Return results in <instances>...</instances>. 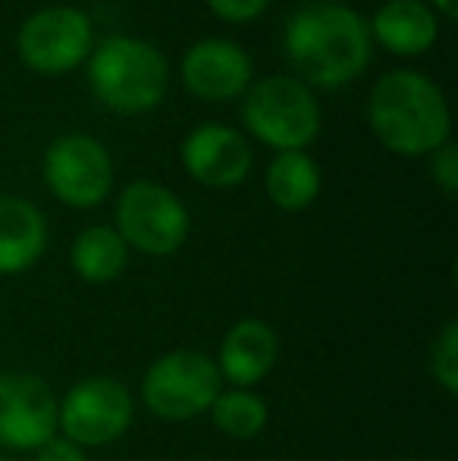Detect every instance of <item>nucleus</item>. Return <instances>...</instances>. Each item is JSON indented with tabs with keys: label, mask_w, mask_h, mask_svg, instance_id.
I'll list each match as a JSON object with an SVG mask.
<instances>
[{
	"label": "nucleus",
	"mask_w": 458,
	"mask_h": 461,
	"mask_svg": "<svg viewBox=\"0 0 458 461\" xmlns=\"http://www.w3.org/2000/svg\"><path fill=\"white\" fill-rule=\"evenodd\" d=\"M283 44L301 79L339 88L358 79L371 63V25L346 4H305L286 19Z\"/></svg>",
	"instance_id": "f257e3e1"
},
{
	"label": "nucleus",
	"mask_w": 458,
	"mask_h": 461,
	"mask_svg": "<svg viewBox=\"0 0 458 461\" xmlns=\"http://www.w3.org/2000/svg\"><path fill=\"white\" fill-rule=\"evenodd\" d=\"M48 249V220L19 194H0V276L25 274Z\"/></svg>",
	"instance_id": "4468645a"
},
{
	"label": "nucleus",
	"mask_w": 458,
	"mask_h": 461,
	"mask_svg": "<svg viewBox=\"0 0 458 461\" xmlns=\"http://www.w3.org/2000/svg\"><path fill=\"white\" fill-rule=\"evenodd\" d=\"M208 4L227 23H248V19L261 16L270 0H208Z\"/></svg>",
	"instance_id": "412c9836"
},
{
	"label": "nucleus",
	"mask_w": 458,
	"mask_h": 461,
	"mask_svg": "<svg viewBox=\"0 0 458 461\" xmlns=\"http://www.w3.org/2000/svg\"><path fill=\"white\" fill-rule=\"evenodd\" d=\"M183 82L202 101H229L251 86V57L229 38H202L185 50Z\"/></svg>",
	"instance_id": "f8f14e48"
},
{
	"label": "nucleus",
	"mask_w": 458,
	"mask_h": 461,
	"mask_svg": "<svg viewBox=\"0 0 458 461\" xmlns=\"http://www.w3.org/2000/svg\"><path fill=\"white\" fill-rule=\"evenodd\" d=\"M179 158L195 183L211 188L238 185L251 170L248 141L223 122H202L192 129L179 148Z\"/></svg>",
	"instance_id": "9b49d317"
},
{
	"label": "nucleus",
	"mask_w": 458,
	"mask_h": 461,
	"mask_svg": "<svg viewBox=\"0 0 458 461\" xmlns=\"http://www.w3.org/2000/svg\"><path fill=\"white\" fill-rule=\"evenodd\" d=\"M409 461H418V458H409Z\"/></svg>",
	"instance_id": "393cba45"
},
{
	"label": "nucleus",
	"mask_w": 458,
	"mask_h": 461,
	"mask_svg": "<svg viewBox=\"0 0 458 461\" xmlns=\"http://www.w3.org/2000/svg\"><path fill=\"white\" fill-rule=\"evenodd\" d=\"M211 418L214 427L229 439H255L264 433L270 420L267 402L255 393V389H220V395L211 405Z\"/></svg>",
	"instance_id": "a211bd4d"
},
{
	"label": "nucleus",
	"mask_w": 458,
	"mask_h": 461,
	"mask_svg": "<svg viewBox=\"0 0 458 461\" xmlns=\"http://www.w3.org/2000/svg\"><path fill=\"white\" fill-rule=\"evenodd\" d=\"M132 393L116 376H85L57 405V427L79 449L111 446L132 427Z\"/></svg>",
	"instance_id": "0eeeda50"
},
{
	"label": "nucleus",
	"mask_w": 458,
	"mask_h": 461,
	"mask_svg": "<svg viewBox=\"0 0 458 461\" xmlns=\"http://www.w3.org/2000/svg\"><path fill=\"white\" fill-rule=\"evenodd\" d=\"M69 264L76 276H82L92 285H107L122 276L129 264V245L111 226H88L76 236L69 249Z\"/></svg>",
	"instance_id": "dca6fc26"
},
{
	"label": "nucleus",
	"mask_w": 458,
	"mask_h": 461,
	"mask_svg": "<svg viewBox=\"0 0 458 461\" xmlns=\"http://www.w3.org/2000/svg\"><path fill=\"white\" fill-rule=\"evenodd\" d=\"M276 358H280V336H276V330L267 321L245 317V321L232 323L227 330V336L220 342V355L214 361L223 383H232L238 389H251L274 370Z\"/></svg>",
	"instance_id": "ddd939ff"
},
{
	"label": "nucleus",
	"mask_w": 458,
	"mask_h": 461,
	"mask_svg": "<svg viewBox=\"0 0 458 461\" xmlns=\"http://www.w3.org/2000/svg\"><path fill=\"white\" fill-rule=\"evenodd\" d=\"M436 6H440V13L446 19H455V0H434Z\"/></svg>",
	"instance_id": "5701e85b"
},
{
	"label": "nucleus",
	"mask_w": 458,
	"mask_h": 461,
	"mask_svg": "<svg viewBox=\"0 0 458 461\" xmlns=\"http://www.w3.org/2000/svg\"><path fill=\"white\" fill-rule=\"evenodd\" d=\"M264 185L280 211H305L320 194V167L308 151H280L267 167Z\"/></svg>",
	"instance_id": "f3484780"
},
{
	"label": "nucleus",
	"mask_w": 458,
	"mask_h": 461,
	"mask_svg": "<svg viewBox=\"0 0 458 461\" xmlns=\"http://www.w3.org/2000/svg\"><path fill=\"white\" fill-rule=\"evenodd\" d=\"M94 44L92 19L76 6H44L22 23L16 38L19 57L41 76L76 69Z\"/></svg>",
	"instance_id": "1a4fd4ad"
},
{
	"label": "nucleus",
	"mask_w": 458,
	"mask_h": 461,
	"mask_svg": "<svg viewBox=\"0 0 458 461\" xmlns=\"http://www.w3.org/2000/svg\"><path fill=\"white\" fill-rule=\"evenodd\" d=\"M367 25H371V38L402 57L424 54L440 35L436 13L424 0H386Z\"/></svg>",
	"instance_id": "2eb2a0df"
},
{
	"label": "nucleus",
	"mask_w": 458,
	"mask_h": 461,
	"mask_svg": "<svg viewBox=\"0 0 458 461\" xmlns=\"http://www.w3.org/2000/svg\"><path fill=\"white\" fill-rule=\"evenodd\" d=\"M430 173H434L436 185H440L443 192L455 194V188H458V154H455L453 141H446V145L434 151V160H430Z\"/></svg>",
	"instance_id": "aec40b11"
},
{
	"label": "nucleus",
	"mask_w": 458,
	"mask_h": 461,
	"mask_svg": "<svg viewBox=\"0 0 458 461\" xmlns=\"http://www.w3.org/2000/svg\"><path fill=\"white\" fill-rule=\"evenodd\" d=\"M44 183L69 207H98L113 188V160L94 135L67 132L44 154Z\"/></svg>",
	"instance_id": "6e6552de"
},
{
	"label": "nucleus",
	"mask_w": 458,
	"mask_h": 461,
	"mask_svg": "<svg viewBox=\"0 0 458 461\" xmlns=\"http://www.w3.org/2000/svg\"><path fill=\"white\" fill-rule=\"evenodd\" d=\"M0 461H16V458H10V456H0Z\"/></svg>",
	"instance_id": "b1692460"
},
{
	"label": "nucleus",
	"mask_w": 458,
	"mask_h": 461,
	"mask_svg": "<svg viewBox=\"0 0 458 461\" xmlns=\"http://www.w3.org/2000/svg\"><path fill=\"white\" fill-rule=\"evenodd\" d=\"M35 461H88V458H85V449L69 443L67 437H50L48 443L35 449Z\"/></svg>",
	"instance_id": "4be33fe9"
},
{
	"label": "nucleus",
	"mask_w": 458,
	"mask_h": 461,
	"mask_svg": "<svg viewBox=\"0 0 458 461\" xmlns=\"http://www.w3.org/2000/svg\"><path fill=\"white\" fill-rule=\"evenodd\" d=\"M223 389L217 361L198 348H176L154 361L141 376V402L154 418L192 420L211 411Z\"/></svg>",
	"instance_id": "39448f33"
},
{
	"label": "nucleus",
	"mask_w": 458,
	"mask_h": 461,
	"mask_svg": "<svg viewBox=\"0 0 458 461\" xmlns=\"http://www.w3.org/2000/svg\"><path fill=\"white\" fill-rule=\"evenodd\" d=\"M57 437V395L38 374L0 370V446L35 452Z\"/></svg>",
	"instance_id": "9d476101"
},
{
	"label": "nucleus",
	"mask_w": 458,
	"mask_h": 461,
	"mask_svg": "<svg viewBox=\"0 0 458 461\" xmlns=\"http://www.w3.org/2000/svg\"><path fill=\"white\" fill-rule=\"evenodd\" d=\"M242 120L251 135L276 151H305L320 132V107L292 76H267L245 88Z\"/></svg>",
	"instance_id": "20e7f679"
},
{
	"label": "nucleus",
	"mask_w": 458,
	"mask_h": 461,
	"mask_svg": "<svg viewBox=\"0 0 458 461\" xmlns=\"http://www.w3.org/2000/svg\"><path fill=\"white\" fill-rule=\"evenodd\" d=\"M88 82L98 101L116 113H145L164 101L170 69L145 38L111 35L92 50Z\"/></svg>",
	"instance_id": "7ed1b4c3"
},
{
	"label": "nucleus",
	"mask_w": 458,
	"mask_h": 461,
	"mask_svg": "<svg viewBox=\"0 0 458 461\" xmlns=\"http://www.w3.org/2000/svg\"><path fill=\"white\" fill-rule=\"evenodd\" d=\"M430 374L446 395H458V321H449L430 346Z\"/></svg>",
	"instance_id": "6ab92c4d"
},
{
	"label": "nucleus",
	"mask_w": 458,
	"mask_h": 461,
	"mask_svg": "<svg viewBox=\"0 0 458 461\" xmlns=\"http://www.w3.org/2000/svg\"><path fill=\"white\" fill-rule=\"evenodd\" d=\"M371 129L392 154L421 158L443 148L453 132L449 104L440 86L418 69H392L380 76L367 97Z\"/></svg>",
	"instance_id": "f03ea898"
},
{
	"label": "nucleus",
	"mask_w": 458,
	"mask_h": 461,
	"mask_svg": "<svg viewBox=\"0 0 458 461\" xmlns=\"http://www.w3.org/2000/svg\"><path fill=\"white\" fill-rule=\"evenodd\" d=\"M116 232L141 255H176L189 239V211L166 185L139 179L116 198Z\"/></svg>",
	"instance_id": "423d86ee"
}]
</instances>
